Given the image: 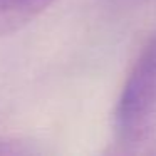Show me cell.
Here are the masks:
<instances>
[{
  "label": "cell",
  "mask_w": 156,
  "mask_h": 156,
  "mask_svg": "<svg viewBox=\"0 0 156 156\" xmlns=\"http://www.w3.org/2000/svg\"><path fill=\"white\" fill-rule=\"evenodd\" d=\"M156 121V35L143 47L124 82L116 109V133L122 144L148 138Z\"/></svg>",
  "instance_id": "1"
},
{
  "label": "cell",
  "mask_w": 156,
  "mask_h": 156,
  "mask_svg": "<svg viewBox=\"0 0 156 156\" xmlns=\"http://www.w3.org/2000/svg\"><path fill=\"white\" fill-rule=\"evenodd\" d=\"M54 0H0V35L20 30Z\"/></svg>",
  "instance_id": "2"
}]
</instances>
